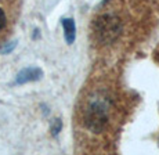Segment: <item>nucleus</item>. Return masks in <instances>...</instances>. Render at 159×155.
I'll list each match as a JSON object with an SVG mask.
<instances>
[{
    "mask_svg": "<svg viewBox=\"0 0 159 155\" xmlns=\"http://www.w3.org/2000/svg\"><path fill=\"white\" fill-rule=\"evenodd\" d=\"M42 76H43V72H42L40 68L30 66V68H25L21 72H18L17 78H15V83L24 84V83H28V82H35V80H39Z\"/></svg>",
    "mask_w": 159,
    "mask_h": 155,
    "instance_id": "obj_3",
    "label": "nucleus"
},
{
    "mask_svg": "<svg viewBox=\"0 0 159 155\" xmlns=\"http://www.w3.org/2000/svg\"><path fill=\"white\" fill-rule=\"evenodd\" d=\"M61 127H62V123H61V121H60V119H56V126L51 129V130H53V134H54V136L58 134V132L61 130Z\"/></svg>",
    "mask_w": 159,
    "mask_h": 155,
    "instance_id": "obj_6",
    "label": "nucleus"
},
{
    "mask_svg": "<svg viewBox=\"0 0 159 155\" xmlns=\"http://www.w3.org/2000/svg\"><path fill=\"white\" fill-rule=\"evenodd\" d=\"M122 32V24L115 16H102L94 25V35L101 43H112Z\"/></svg>",
    "mask_w": 159,
    "mask_h": 155,
    "instance_id": "obj_1",
    "label": "nucleus"
},
{
    "mask_svg": "<svg viewBox=\"0 0 159 155\" xmlns=\"http://www.w3.org/2000/svg\"><path fill=\"white\" fill-rule=\"evenodd\" d=\"M62 26H64V36L68 44H72L76 38V25L75 21L71 18H64L62 20Z\"/></svg>",
    "mask_w": 159,
    "mask_h": 155,
    "instance_id": "obj_4",
    "label": "nucleus"
},
{
    "mask_svg": "<svg viewBox=\"0 0 159 155\" xmlns=\"http://www.w3.org/2000/svg\"><path fill=\"white\" fill-rule=\"evenodd\" d=\"M108 119V105L102 100H94L84 112V123L91 132H101Z\"/></svg>",
    "mask_w": 159,
    "mask_h": 155,
    "instance_id": "obj_2",
    "label": "nucleus"
},
{
    "mask_svg": "<svg viewBox=\"0 0 159 155\" xmlns=\"http://www.w3.org/2000/svg\"><path fill=\"white\" fill-rule=\"evenodd\" d=\"M6 14H4V11L2 10V8H0V31H2L3 28H4L6 26Z\"/></svg>",
    "mask_w": 159,
    "mask_h": 155,
    "instance_id": "obj_5",
    "label": "nucleus"
}]
</instances>
